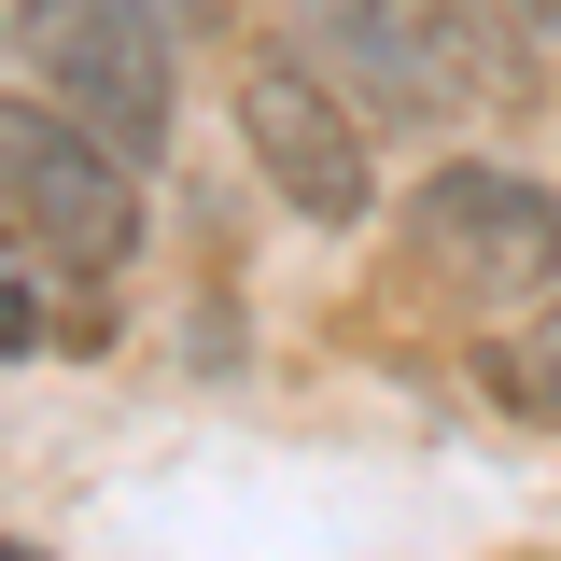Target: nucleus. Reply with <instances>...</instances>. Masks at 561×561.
<instances>
[{
    "mask_svg": "<svg viewBox=\"0 0 561 561\" xmlns=\"http://www.w3.org/2000/svg\"><path fill=\"white\" fill-rule=\"evenodd\" d=\"M225 127H239V169H253L309 239H365V225H379V127H365V99H351L295 28H267L253 57L225 70Z\"/></svg>",
    "mask_w": 561,
    "mask_h": 561,
    "instance_id": "nucleus-2",
    "label": "nucleus"
},
{
    "mask_svg": "<svg viewBox=\"0 0 561 561\" xmlns=\"http://www.w3.org/2000/svg\"><path fill=\"white\" fill-rule=\"evenodd\" d=\"M28 280H43V267H0V351H43V337H57V323H43V295H28Z\"/></svg>",
    "mask_w": 561,
    "mask_h": 561,
    "instance_id": "nucleus-7",
    "label": "nucleus"
},
{
    "mask_svg": "<svg viewBox=\"0 0 561 561\" xmlns=\"http://www.w3.org/2000/svg\"><path fill=\"white\" fill-rule=\"evenodd\" d=\"M28 57H43V99L70 127H99L127 169H169V140H183V57H169L154 0H70V14L28 28Z\"/></svg>",
    "mask_w": 561,
    "mask_h": 561,
    "instance_id": "nucleus-5",
    "label": "nucleus"
},
{
    "mask_svg": "<svg viewBox=\"0 0 561 561\" xmlns=\"http://www.w3.org/2000/svg\"><path fill=\"white\" fill-rule=\"evenodd\" d=\"M295 43L365 99V127H449L491 84L478 0H295Z\"/></svg>",
    "mask_w": 561,
    "mask_h": 561,
    "instance_id": "nucleus-4",
    "label": "nucleus"
},
{
    "mask_svg": "<svg viewBox=\"0 0 561 561\" xmlns=\"http://www.w3.org/2000/svg\"><path fill=\"white\" fill-rule=\"evenodd\" d=\"M393 253H408L435 295L519 323V309H548V295H561V183H548V169H519V154L449 140L435 169H408V197H393Z\"/></svg>",
    "mask_w": 561,
    "mask_h": 561,
    "instance_id": "nucleus-1",
    "label": "nucleus"
},
{
    "mask_svg": "<svg viewBox=\"0 0 561 561\" xmlns=\"http://www.w3.org/2000/svg\"><path fill=\"white\" fill-rule=\"evenodd\" d=\"M0 267H43V280L140 267V169L99 127H70L43 84H0Z\"/></svg>",
    "mask_w": 561,
    "mask_h": 561,
    "instance_id": "nucleus-3",
    "label": "nucleus"
},
{
    "mask_svg": "<svg viewBox=\"0 0 561 561\" xmlns=\"http://www.w3.org/2000/svg\"><path fill=\"white\" fill-rule=\"evenodd\" d=\"M0 561H43V548H0Z\"/></svg>",
    "mask_w": 561,
    "mask_h": 561,
    "instance_id": "nucleus-10",
    "label": "nucleus"
},
{
    "mask_svg": "<svg viewBox=\"0 0 561 561\" xmlns=\"http://www.w3.org/2000/svg\"><path fill=\"white\" fill-rule=\"evenodd\" d=\"M491 14H505V43H534V57L561 43V0H491Z\"/></svg>",
    "mask_w": 561,
    "mask_h": 561,
    "instance_id": "nucleus-8",
    "label": "nucleus"
},
{
    "mask_svg": "<svg viewBox=\"0 0 561 561\" xmlns=\"http://www.w3.org/2000/svg\"><path fill=\"white\" fill-rule=\"evenodd\" d=\"M14 14H28V28H43V14H70V0H14Z\"/></svg>",
    "mask_w": 561,
    "mask_h": 561,
    "instance_id": "nucleus-9",
    "label": "nucleus"
},
{
    "mask_svg": "<svg viewBox=\"0 0 561 561\" xmlns=\"http://www.w3.org/2000/svg\"><path fill=\"white\" fill-rule=\"evenodd\" d=\"M478 393H491L505 421H561V295H548V309H519V323L478 351Z\"/></svg>",
    "mask_w": 561,
    "mask_h": 561,
    "instance_id": "nucleus-6",
    "label": "nucleus"
}]
</instances>
